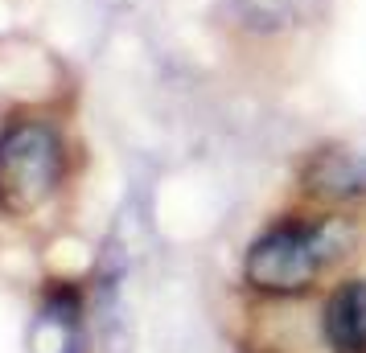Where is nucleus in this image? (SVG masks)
<instances>
[{
    "mask_svg": "<svg viewBox=\"0 0 366 353\" xmlns=\"http://www.w3.org/2000/svg\"><path fill=\"white\" fill-rule=\"evenodd\" d=\"M342 247L333 222H280L251 242L243 259V275L255 292L292 296L317 280V271L330 263Z\"/></svg>",
    "mask_w": 366,
    "mask_h": 353,
    "instance_id": "nucleus-1",
    "label": "nucleus"
},
{
    "mask_svg": "<svg viewBox=\"0 0 366 353\" xmlns=\"http://www.w3.org/2000/svg\"><path fill=\"white\" fill-rule=\"evenodd\" d=\"M62 185V135L41 119H17L0 132V210L37 214Z\"/></svg>",
    "mask_w": 366,
    "mask_h": 353,
    "instance_id": "nucleus-2",
    "label": "nucleus"
},
{
    "mask_svg": "<svg viewBox=\"0 0 366 353\" xmlns=\"http://www.w3.org/2000/svg\"><path fill=\"white\" fill-rule=\"evenodd\" d=\"M234 21L251 34H292L313 25L330 0H231Z\"/></svg>",
    "mask_w": 366,
    "mask_h": 353,
    "instance_id": "nucleus-5",
    "label": "nucleus"
},
{
    "mask_svg": "<svg viewBox=\"0 0 366 353\" xmlns=\"http://www.w3.org/2000/svg\"><path fill=\"white\" fill-rule=\"evenodd\" d=\"M321 333L333 353H366V280H346L333 287Z\"/></svg>",
    "mask_w": 366,
    "mask_h": 353,
    "instance_id": "nucleus-4",
    "label": "nucleus"
},
{
    "mask_svg": "<svg viewBox=\"0 0 366 353\" xmlns=\"http://www.w3.org/2000/svg\"><path fill=\"white\" fill-rule=\"evenodd\" d=\"M305 189L325 202H354L366 193V156L346 148H321L300 173Z\"/></svg>",
    "mask_w": 366,
    "mask_h": 353,
    "instance_id": "nucleus-3",
    "label": "nucleus"
}]
</instances>
